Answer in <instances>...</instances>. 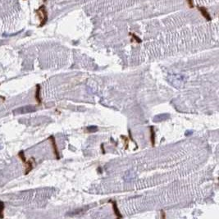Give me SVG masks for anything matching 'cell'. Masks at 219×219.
Returning <instances> with one entry per match:
<instances>
[{
  "instance_id": "6",
  "label": "cell",
  "mask_w": 219,
  "mask_h": 219,
  "mask_svg": "<svg viewBox=\"0 0 219 219\" xmlns=\"http://www.w3.org/2000/svg\"><path fill=\"white\" fill-rule=\"evenodd\" d=\"M25 163L26 164V170L25 174H28V173H29V172L33 169V163H32V159L26 161Z\"/></svg>"
},
{
  "instance_id": "12",
  "label": "cell",
  "mask_w": 219,
  "mask_h": 219,
  "mask_svg": "<svg viewBox=\"0 0 219 219\" xmlns=\"http://www.w3.org/2000/svg\"><path fill=\"white\" fill-rule=\"evenodd\" d=\"M88 130L89 131H95V130H97V128H96V126H90V127H88Z\"/></svg>"
},
{
  "instance_id": "10",
  "label": "cell",
  "mask_w": 219,
  "mask_h": 219,
  "mask_svg": "<svg viewBox=\"0 0 219 219\" xmlns=\"http://www.w3.org/2000/svg\"><path fill=\"white\" fill-rule=\"evenodd\" d=\"M18 156L20 157V159H21L22 160V162H24V163H26V158H25V154H24L23 151H21V152H19Z\"/></svg>"
},
{
  "instance_id": "11",
  "label": "cell",
  "mask_w": 219,
  "mask_h": 219,
  "mask_svg": "<svg viewBox=\"0 0 219 219\" xmlns=\"http://www.w3.org/2000/svg\"><path fill=\"white\" fill-rule=\"evenodd\" d=\"M188 2V4H189V7L190 8L194 7V4H193V0H187Z\"/></svg>"
},
{
  "instance_id": "7",
  "label": "cell",
  "mask_w": 219,
  "mask_h": 219,
  "mask_svg": "<svg viewBox=\"0 0 219 219\" xmlns=\"http://www.w3.org/2000/svg\"><path fill=\"white\" fill-rule=\"evenodd\" d=\"M111 203H112V204H113V211H114V213L115 214L117 215V217L118 218H122V214L119 213V210L118 208V206H117V204H116V202L113 201V200H111Z\"/></svg>"
},
{
  "instance_id": "5",
  "label": "cell",
  "mask_w": 219,
  "mask_h": 219,
  "mask_svg": "<svg viewBox=\"0 0 219 219\" xmlns=\"http://www.w3.org/2000/svg\"><path fill=\"white\" fill-rule=\"evenodd\" d=\"M36 99L39 104H40V103H41V98H40V85H36Z\"/></svg>"
},
{
  "instance_id": "3",
  "label": "cell",
  "mask_w": 219,
  "mask_h": 219,
  "mask_svg": "<svg viewBox=\"0 0 219 219\" xmlns=\"http://www.w3.org/2000/svg\"><path fill=\"white\" fill-rule=\"evenodd\" d=\"M48 140H51L52 142V144H53V153L56 155V159H59V153H58V147H57V144H56V141H55V139H54V136H51Z\"/></svg>"
},
{
  "instance_id": "1",
  "label": "cell",
  "mask_w": 219,
  "mask_h": 219,
  "mask_svg": "<svg viewBox=\"0 0 219 219\" xmlns=\"http://www.w3.org/2000/svg\"><path fill=\"white\" fill-rule=\"evenodd\" d=\"M36 15L39 17V19L40 21V27H42L44 26L48 21V12L46 8L44 5H42L40 6L37 10L36 11Z\"/></svg>"
},
{
  "instance_id": "4",
  "label": "cell",
  "mask_w": 219,
  "mask_h": 219,
  "mask_svg": "<svg viewBox=\"0 0 219 219\" xmlns=\"http://www.w3.org/2000/svg\"><path fill=\"white\" fill-rule=\"evenodd\" d=\"M197 8H198V10H199L200 12H201V14L204 16V17L205 18L206 20H208V21H211V17H210L209 13H208V10L205 7H197Z\"/></svg>"
},
{
  "instance_id": "8",
  "label": "cell",
  "mask_w": 219,
  "mask_h": 219,
  "mask_svg": "<svg viewBox=\"0 0 219 219\" xmlns=\"http://www.w3.org/2000/svg\"><path fill=\"white\" fill-rule=\"evenodd\" d=\"M3 209H4V204L3 202L0 201V218H3Z\"/></svg>"
},
{
  "instance_id": "2",
  "label": "cell",
  "mask_w": 219,
  "mask_h": 219,
  "mask_svg": "<svg viewBox=\"0 0 219 219\" xmlns=\"http://www.w3.org/2000/svg\"><path fill=\"white\" fill-rule=\"evenodd\" d=\"M36 107L34 106H31V105H28V106H24L21 107H18L17 109L13 110L12 111V113L14 115H18V114H26V113H33L36 111Z\"/></svg>"
},
{
  "instance_id": "9",
  "label": "cell",
  "mask_w": 219,
  "mask_h": 219,
  "mask_svg": "<svg viewBox=\"0 0 219 219\" xmlns=\"http://www.w3.org/2000/svg\"><path fill=\"white\" fill-rule=\"evenodd\" d=\"M150 130H151V142H152V145H154V140H155V135H154V130L153 128V126L150 127Z\"/></svg>"
}]
</instances>
